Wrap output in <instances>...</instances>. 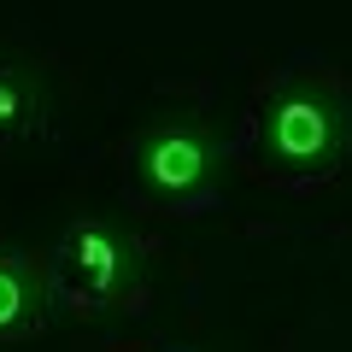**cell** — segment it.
I'll use <instances>...</instances> for the list:
<instances>
[{"label": "cell", "instance_id": "3", "mask_svg": "<svg viewBox=\"0 0 352 352\" xmlns=\"http://www.w3.org/2000/svg\"><path fill=\"white\" fill-rule=\"evenodd\" d=\"M82 264H94V276L106 282V276H112V247H106L100 235H88V241H82Z\"/></svg>", "mask_w": 352, "mask_h": 352}, {"label": "cell", "instance_id": "1", "mask_svg": "<svg viewBox=\"0 0 352 352\" xmlns=\"http://www.w3.org/2000/svg\"><path fill=\"white\" fill-rule=\"evenodd\" d=\"M153 170H159V182H194L200 176V153L188 147V141H164L159 153H153Z\"/></svg>", "mask_w": 352, "mask_h": 352}, {"label": "cell", "instance_id": "2", "mask_svg": "<svg viewBox=\"0 0 352 352\" xmlns=\"http://www.w3.org/2000/svg\"><path fill=\"white\" fill-rule=\"evenodd\" d=\"M282 147H288V153H311V147H323V124H317V112L294 106V112L282 118Z\"/></svg>", "mask_w": 352, "mask_h": 352}, {"label": "cell", "instance_id": "4", "mask_svg": "<svg viewBox=\"0 0 352 352\" xmlns=\"http://www.w3.org/2000/svg\"><path fill=\"white\" fill-rule=\"evenodd\" d=\"M6 317H18V288H12V276H0V323Z\"/></svg>", "mask_w": 352, "mask_h": 352}]
</instances>
